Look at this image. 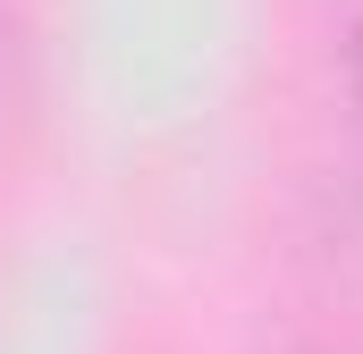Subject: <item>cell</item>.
Segmentation results:
<instances>
[{"mask_svg":"<svg viewBox=\"0 0 363 354\" xmlns=\"http://www.w3.org/2000/svg\"><path fill=\"white\" fill-rule=\"evenodd\" d=\"M338 76L363 110V0H338Z\"/></svg>","mask_w":363,"mask_h":354,"instance_id":"cell-1","label":"cell"}]
</instances>
